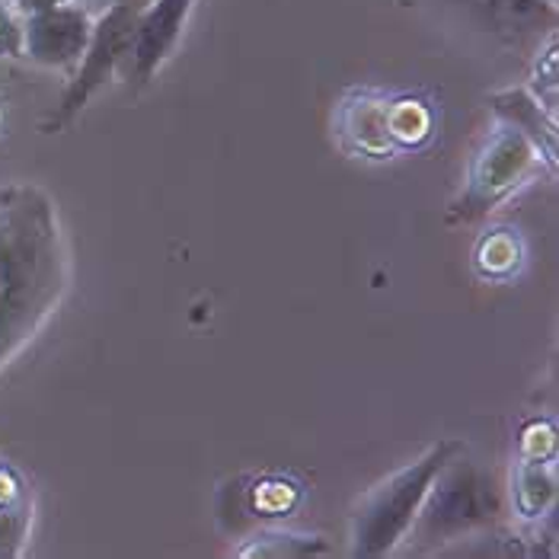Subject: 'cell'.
I'll return each mask as SVG.
<instances>
[{"mask_svg": "<svg viewBox=\"0 0 559 559\" xmlns=\"http://www.w3.org/2000/svg\"><path fill=\"white\" fill-rule=\"evenodd\" d=\"M544 106L550 116H557V39L550 36V43L544 48V55L537 58L534 64V78H531V86H527Z\"/></svg>", "mask_w": 559, "mask_h": 559, "instance_id": "obj_16", "label": "cell"}, {"mask_svg": "<svg viewBox=\"0 0 559 559\" xmlns=\"http://www.w3.org/2000/svg\"><path fill=\"white\" fill-rule=\"evenodd\" d=\"M33 502L23 476L16 474L7 461H0V557H20L23 544L29 537Z\"/></svg>", "mask_w": 559, "mask_h": 559, "instance_id": "obj_12", "label": "cell"}, {"mask_svg": "<svg viewBox=\"0 0 559 559\" xmlns=\"http://www.w3.org/2000/svg\"><path fill=\"white\" fill-rule=\"evenodd\" d=\"M393 96L388 90H348L336 106V131L345 151L368 157V160H390L400 154L393 134Z\"/></svg>", "mask_w": 559, "mask_h": 559, "instance_id": "obj_9", "label": "cell"}, {"mask_svg": "<svg viewBox=\"0 0 559 559\" xmlns=\"http://www.w3.org/2000/svg\"><path fill=\"white\" fill-rule=\"evenodd\" d=\"M295 502H298V486L285 479H259L253 489V509L259 515H285L295 509Z\"/></svg>", "mask_w": 559, "mask_h": 559, "instance_id": "obj_15", "label": "cell"}, {"mask_svg": "<svg viewBox=\"0 0 559 559\" xmlns=\"http://www.w3.org/2000/svg\"><path fill=\"white\" fill-rule=\"evenodd\" d=\"M461 454V441H438L403 471L378 483L352 518V557L374 559L390 554L413 527L435 476Z\"/></svg>", "mask_w": 559, "mask_h": 559, "instance_id": "obj_2", "label": "cell"}, {"mask_svg": "<svg viewBox=\"0 0 559 559\" xmlns=\"http://www.w3.org/2000/svg\"><path fill=\"white\" fill-rule=\"evenodd\" d=\"M51 3H58V0H10V7H13L20 16H26V13H33V10H43V7H51Z\"/></svg>", "mask_w": 559, "mask_h": 559, "instance_id": "obj_18", "label": "cell"}, {"mask_svg": "<svg viewBox=\"0 0 559 559\" xmlns=\"http://www.w3.org/2000/svg\"><path fill=\"white\" fill-rule=\"evenodd\" d=\"M0 55L10 58L23 55V20L10 7V0H0Z\"/></svg>", "mask_w": 559, "mask_h": 559, "instance_id": "obj_17", "label": "cell"}, {"mask_svg": "<svg viewBox=\"0 0 559 559\" xmlns=\"http://www.w3.org/2000/svg\"><path fill=\"white\" fill-rule=\"evenodd\" d=\"M524 259V243L512 227H496L476 243L474 265L483 278H509Z\"/></svg>", "mask_w": 559, "mask_h": 559, "instance_id": "obj_13", "label": "cell"}, {"mask_svg": "<svg viewBox=\"0 0 559 559\" xmlns=\"http://www.w3.org/2000/svg\"><path fill=\"white\" fill-rule=\"evenodd\" d=\"M489 106L499 122L512 126L521 138H527V144L540 154V160L550 170H557V116H550L547 106L527 86L492 93Z\"/></svg>", "mask_w": 559, "mask_h": 559, "instance_id": "obj_11", "label": "cell"}, {"mask_svg": "<svg viewBox=\"0 0 559 559\" xmlns=\"http://www.w3.org/2000/svg\"><path fill=\"white\" fill-rule=\"evenodd\" d=\"M93 33V16L78 0H58L23 16V55L43 68L74 71Z\"/></svg>", "mask_w": 559, "mask_h": 559, "instance_id": "obj_6", "label": "cell"}, {"mask_svg": "<svg viewBox=\"0 0 559 559\" xmlns=\"http://www.w3.org/2000/svg\"><path fill=\"white\" fill-rule=\"evenodd\" d=\"M320 554H326V544L320 537L285 534V531H265L240 550V557H320Z\"/></svg>", "mask_w": 559, "mask_h": 559, "instance_id": "obj_14", "label": "cell"}, {"mask_svg": "<svg viewBox=\"0 0 559 559\" xmlns=\"http://www.w3.org/2000/svg\"><path fill=\"white\" fill-rule=\"evenodd\" d=\"M138 10L141 7H134V3H112V7L99 10V16L93 20V33H90L86 51L81 55L71 81H68L58 106H55V112L43 122L45 134H55V131L64 129L90 103V96L119 74V68H122V61L129 55L131 29H134Z\"/></svg>", "mask_w": 559, "mask_h": 559, "instance_id": "obj_4", "label": "cell"}, {"mask_svg": "<svg viewBox=\"0 0 559 559\" xmlns=\"http://www.w3.org/2000/svg\"><path fill=\"white\" fill-rule=\"evenodd\" d=\"M557 441L550 423H531L521 435L515 474V509L524 521H540L557 499Z\"/></svg>", "mask_w": 559, "mask_h": 559, "instance_id": "obj_10", "label": "cell"}, {"mask_svg": "<svg viewBox=\"0 0 559 559\" xmlns=\"http://www.w3.org/2000/svg\"><path fill=\"white\" fill-rule=\"evenodd\" d=\"M435 3L464 23L506 43H527L537 36H554L559 23L557 0H413Z\"/></svg>", "mask_w": 559, "mask_h": 559, "instance_id": "obj_7", "label": "cell"}, {"mask_svg": "<svg viewBox=\"0 0 559 559\" xmlns=\"http://www.w3.org/2000/svg\"><path fill=\"white\" fill-rule=\"evenodd\" d=\"M544 167L540 154L512 126L499 122L476 151L467 186L448 209V224H474L499 209L521 186H527Z\"/></svg>", "mask_w": 559, "mask_h": 559, "instance_id": "obj_3", "label": "cell"}, {"mask_svg": "<svg viewBox=\"0 0 559 559\" xmlns=\"http://www.w3.org/2000/svg\"><path fill=\"white\" fill-rule=\"evenodd\" d=\"M195 0H147L131 29V45L119 74L134 86H144L160 64L170 58V51L182 36V26L192 13Z\"/></svg>", "mask_w": 559, "mask_h": 559, "instance_id": "obj_8", "label": "cell"}, {"mask_svg": "<svg viewBox=\"0 0 559 559\" xmlns=\"http://www.w3.org/2000/svg\"><path fill=\"white\" fill-rule=\"evenodd\" d=\"M496 512L492 486H486L471 464L451 457L448 467L435 476L429 496L419 509L409 531H416L423 540H438L467 531Z\"/></svg>", "mask_w": 559, "mask_h": 559, "instance_id": "obj_5", "label": "cell"}, {"mask_svg": "<svg viewBox=\"0 0 559 559\" xmlns=\"http://www.w3.org/2000/svg\"><path fill=\"white\" fill-rule=\"evenodd\" d=\"M68 285L55 202L33 182L0 189V368L29 343Z\"/></svg>", "mask_w": 559, "mask_h": 559, "instance_id": "obj_1", "label": "cell"}, {"mask_svg": "<svg viewBox=\"0 0 559 559\" xmlns=\"http://www.w3.org/2000/svg\"><path fill=\"white\" fill-rule=\"evenodd\" d=\"M0 109H3V99H0Z\"/></svg>", "mask_w": 559, "mask_h": 559, "instance_id": "obj_20", "label": "cell"}, {"mask_svg": "<svg viewBox=\"0 0 559 559\" xmlns=\"http://www.w3.org/2000/svg\"><path fill=\"white\" fill-rule=\"evenodd\" d=\"M99 7H112V3H134V7H144L147 0H96Z\"/></svg>", "mask_w": 559, "mask_h": 559, "instance_id": "obj_19", "label": "cell"}]
</instances>
